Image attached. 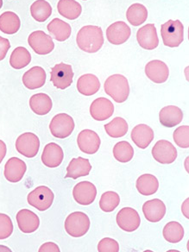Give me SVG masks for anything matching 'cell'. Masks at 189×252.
Masks as SVG:
<instances>
[{
	"label": "cell",
	"mask_w": 189,
	"mask_h": 252,
	"mask_svg": "<svg viewBox=\"0 0 189 252\" xmlns=\"http://www.w3.org/2000/svg\"><path fill=\"white\" fill-rule=\"evenodd\" d=\"M16 220L18 222L19 230L24 233H33L40 226L38 216L28 209H22L19 211L16 216Z\"/></svg>",
	"instance_id": "cell-18"
},
{
	"label": "cell",
	"mask_w": 189,
	"mask_h": 252,
	"mask_svg": "<svg viewBox=\"0 0 189 252\" xmlns=\"http://www.w3.org/2000/svg\"><path fill=\"white\" fill-rule=\"evenodd\" d=\"M145 74L151 81L157 84H161L168 80L169 69L164 62L153 60L146 64Z\"/></svg>",
	"instance_id": "cell-16"
},
{
	"label": "cell",
	"mask_w": 189,
	"mask_h": 252,
	"mask_svg": "<svg viewBox=\"0 0 189 252\" xmlns=\"http://www.w3.org/2000/svg\"><path fill=\"white\" fill-rule=\"evenodd\" d=\"M73 196L78 204L82 206L91 205L97 196V189L90 182H79L74 186Z\"/></svg>",
	"instance_id": "cell-12"
},
{
	"label": "cell",
	"mask_w": 189,
	"mask_h": 252,
	"mask_svg": "<svg viewBox=\"0 0 189 252\" xmlns=\"http://www.w3.org/2000/svg\"><path fill=\"white\" fill-rule=\"evenodd\" d=\"M120 203V197L113 191H107L103 193L99 200V207L105 213H112L119 207Z\"/></svg>",
	"instance_id": "cell-38"
},
{
	"label": "cell",
	"mask_w": 189,
	"mask_h": 252,
	"mask_svg": "<svg viewBox=\"0 0 189 252\" xmlns=\"http://www.w3.org/2000/svg\"><path fill=\"white\" fill-rule=\"evenodd\" d=\"M117 224L120 229L132 232L140 226L141 219L137 211L131 207H124L117 214Z\"/></svg>",
	"instance_id": "cell-10"
},
{
	"label": "cell",
	"mask_w": 189,
	"mask_h": 252,
	"mask_svg": "<svg viewBox=\"0 0 189 252\" xmlns=\"http://www.w3.org/2000/svg\"><path fill=\"white\" fill-rule=\"evenodd\" d=\"M99 88H100V81L94 74H83L78 79L77 89L81 94L85 96H92L98 92Z\"/></svg>",
	"instance_id": "cell-26"
},
{
	"label": "cell",
	"mask_w": 189,
	"mask_h": 252,
	"mask_svg": "<svg viewBox=\"0 0 189 252\" xmlns=\"http://www.w3.org/2000/svg\"><path fill=\"white\" fill-rule=\"evenodd\" d=\"M75 127L74 119L67 113H59L53 118L49 130L54 137L64 139L73 133Z\"/></svg>",
	"instance_id": "cell-5"
},
{
	"label": "cell",
	"mask_w": 189,
	"mask_h": 252,
	"mask_svg": "<svg viewBox=\"0 0 189 252\" xmlns=\"http://www.w3.org/2000/svg\"><path fill=\"white\" fill-rule=\"evenodd\" d=\"M144 217L151 223H158L164 218L166 206L164 202L158 199L148 200L143 206Z\"/></svg>",
	"instance_id": "cell-21"
},
{
	"label": "cell",
	"mask_w": 189,
	"mask_h": 252,
	"mask_svg": "<svg viewBox=\"0 0 189 252\" xmlns=\"http://www.w3.org/2000/svg\"><path fill=\"white\" fill-rule=\"evenodd\" d=\"M11 48V43L9 42V40L4 38L2 36H0V60H4V57L6 56L8 50Z\"/></svg>",
	"instance_id": "cell-42"
},
{
	"label": "cell",
	"mask_w": 189,
	"mask_h": 252,
	"mask_svg": "<svg viewBox=\"0 0 189 252\" xmlns=\"http://www.w3.org/2000/svg\"><path fill=\"white\" fill-rule=\"evenodd\" d=\"M174 141L178 147L188 149L189 147V126H180L173 134Z\"/></svg>",
	"instance_id": "cell-39"
},
{
	"label": "cell",
	"mask_w": 189,
	"mask_h": 252,
	"mask_svg": "<svg viewBox=\"0 0 189 252\" xmlns=\"http://www.w3.org/2000/svg\"><path fill=\"white\" fill-rule=\"evenodd\" d=\"M40 140L38 137L32 132L22 134L16 141V150L25 158H33L38 153Z\"/></svg>",
	"instance_id": "cell-8"
},
{
	"label": "cell",
	"mask_w": 189,
	"mask_h": 252,
	"mask_svg": "<svg viewBox=\"0 0 189 252\" xmlns=\"http://www.w3.org/2000/svg\"><path fill=\"white\" fill-rule=\"evenodd\" d=\"M183 119V112L175 105H168L159 112V120L162 126L168 128L178 126Z\"/></svg>",
	"instance_id": "cell-24"
},
{
	"label": "cell",
	"mask_w": 189,
	"mask_h": 252,
	"mask_svg": "<svg viewBox=\"0 0 189 252\" xmlns=\"http://www.w3.org/2000/svg\"><path fill=\"white\" fill-rule=\"evenodd\" d=\"M131 31L129 25L124 21H118L110 25L106 30L108 42L114 45L123 44L130 38Z\"/></svg>",
	"instance_id": "cell-14"
},
{
	"label": "cell",
	"mask_w": 189,
	"mask_h": 252,
	"mask_svg": "<svg viewBox=\"0 0 189 252\" xmlns=\"http://www.w3.org/2000/svg\"><path fill=\"white\" fill-rule=\"evenodd\" d=\"M13 232V224L11 218L4 214H0V239H6Z\"/></svg>",
	"instance_id": "cell-40"
},
{
	"label": "cell",
	"mask_w": 189,
	"mask_h": 252,
	"mask_svg": "<svg viewBox=\"0 0 189 252\" xmlns=\"http://www.w3.org/2000/svg\"><path fill=\"white\" fill-rule=\"evenodd\" d=\"M63 149L56 143L47 144L42 151V163L48 168H57L63 162Z\"/></svg>",
	"instance_id": "cell-20"
},
{
	"label": "cell",
	"mask_w": 189,
	"mask_h": 252,
	"mask_svg": "<svg viewBox=\"0 0 189 252\" xmlns=\"http://www.w3.org/2000/svg\"><path fill=\"white\" fill-rule=\"evenodd\" d=\"M152 156L161 164H171L177 158V150L170 142L160 140L152 149Z\"/></svg>",
	"instance_id": "cell-11"
},
{
	"label": "cell",
	"mask_w": 189,
	"mask_h": 252,
	"mask_svg": "<svg viewBox=\"0 0 189 252\" xmlns=\"http://www.w3.org/2000/svg\"><path fill=\"white\" fill-rule=\"evenodd\" d=\"M98 252H119V245L115 239L110 238H103L98 245Z\"/></svg>",
	"instance_id": "cell-41"
},
{
	"label": "cell",
	"mask_w": 189,
	"mask_h": 252,
	"mask_svg": "<svg viewBox=\"0 0 189 252\" xmlns=\"http://www.w3.org/2000/svg\"><path fill=\"white\" fill-rule=\"evenodd\" d=\"M30 106L32 112L37 115L48 114L53 107L52 99L46 94H36L30 98Z\"/></svg>",
	"instance_id": "cell-27"
},
{
	"label": "cell",
	"mask_w": 189,
	"mask_h": 252,
	"mask_svg": "<svg viewBox=\"0 0 189 252\" xmlns=\"http://www.w3.org/2000/svg\"><path fill=\"white\" fill-rule=\"evenodd\" d=\"M32 62V55L25 47H18L11 53L10 64L15 69H22Z\"/></svg>",
	"instance_id": "cell-34"
},
{
	"label": "cell",
	"mask_w": 189,
	"mask_h": 252,
	"mask_svg": "<svg viewBox=\"0 0 189 252\" xmlns=\"http://www.w3.org/2000/svg\"><path fill=\"white\" fill-rule=\"evenodd\" d=\"M76 42L78 47L84 52H98L104 44L102 29L94 25L82 27L78 32Z\"/></svg>",
	"instance_id": "cell-1"
},
{
	"label": "cell",
	"mask_w": 189,
	"mask_h": 252,
	"mask_svg": "<svg viewBox=\"0 0 189 252\" xmlns=\"http://www.w3.org/2000/svg\"><path fill=\"white\" fill-rule=\"evenodd\" d=\"M55 195L52 190L46 187L40 186L29 193L27 200L32 207L40 212H44L52 206Z\"/></svg>",
	"instance_id": "cell-6"
},
{
	"label": "cell",
	"mask_w": 189,
	"mask_h": 252,
	"mask_svg": "<svg viewBox=\"0 0 189 252\" xmlns=\"http://www.w3.org/2000/svg\"><path fill=\"white\" fill-rule=\"evenodd\" d=\"M27 170L25 161L18 158H11L4 166V177L8 182L16 183L21 181Z\"/></svg>",
	"instance_id": "cell-17"
},
{
	"label": "cell",
	"mask_w": 189,
	"mask_h": 252,
	"mask_svg": "<svg viewBox=\"0 0 189 252\" xmlns=\"http://www.w3.org/2000/svg\"><path fill=\"white\" fill-rule=\"evenodd\" d=\"M90 228V220L82 212L69 214L65 220V230L73 238H81L88 233Z\"/></svg>",
	"instance_id": "cell-4"
},
{
	"label": "cell",
	"mask_w": 189,
	"mask_h": 252,
	"mask_svg": "<svg viewBox=\"0 0 189 252\" xmlns=\"http://www.w3.org/2000/svg\"><path fill=\"white\" fill-rule=\"evenodd\" d=\"M28 42L34 52L41 56L48 55L55 49V43L53 42L52 37L42 31L32 32L29 35Z\"/></svg>",
	"instance_id": "cell-9"
},
{
	"label": "cell",
	"mask_w": 189,
	"mask_h": 252,
	"mask_svg": "<svg viewBox=\"0 0 189 252\" xmlns=\"http://www.w3.org/2000/svg\"><path fill=\"white\" fill-rule=\"evenodd\" d=\"M1 145H2V151H1V153H2V158H1V161L3 160V158H4V156L5 153H6V146L4 145V143L1 141Z\"/></svg>",
	"instance_id": "cell-45"
},
{
	"label": "cell",
	"mask_w": 189,
	"mask_h": 252,
	"mask_svg": "<svg viewBox=\"0 0 189 252\" xmlns=\"http://www.w3.org/2000/svg\"><path fill=\"white\" fill-rule=\"evenodd\" d=\"M114 113V105L108 98H98L90 105L92 118L97 121H104Z\"/></svg>",
	"instance_id": "cell-19"
},
{
	"label": "cell",
	"mask_w": 189,
	"mask_h": 252,
	"mask_svg": "<svg viewBox=\"0 0 189 252\" xmlns=\"http://www.w3.org/2000/svg\"><path fill=\"white\" fill-rule=\"evenodd\" d=\"M161 35L165 46L178 47L184 40V26L180 20H168L161 25Z\"/></svg>",
	"instance_id": "cell-3"
},
{
	"label": "cell",
	"mask_w": 189,
	"mask_h": 252,
	"mask_svg": "<svg viewBox=\"0 0 189 252\" xmlns=\"http://www.w3.org/2000/svg\"><path fill=\"white\" fill-rule=\"evenodd\" d=\"M31 13L35 21L42 23L52 14V7L47 1H35L31 6Z\"/></svg>",
	"instance_id": "cell-36"
},
{
	"label": "cell",
	"mask_w": 189,
	"mask_h": 252,
	"mask_svg": "<svg viewBox=\"0 0 189 252\" xmlns=\"http://www.w3.org/2000/svg\"><path fill=\"white\" fill-rule=\"evenodd\" d=\"M21 21L18 15L12 11H5L0 16V30L3 33L12 35L19 31Z\"/></svg>",
	"instance_id": "cell-30"
},
{
	"label": "cell",
	"mask_w": 189,
	"mask_h": 252,
	"mask_svg": "<svg viewBox=\"0 0 189 252\" xmlns=\"http://www.w3.org/2000/svg\"><path fill=\"white\" fill-rule=\"evenodd\" d=\"M136 187H137V191L142 195L150 196L158 192L159 189V182L155 175L145 174L138 177Z\"/></svg>",
	"instance_id": "cell-28"
},
{
	"label": "cell",
	"mask_w": 189,
	"mask_h": 252,
	"mask_svg": "<svg viewBox=\"0 0 189 252\" xmlns=\"http://www.w3.org/2000/svg\"><path fill=\"white\" fill-rule=\"evenodd\" d=\"M51 78L50 80L53 84L58 89L64 90L69 88L73 83L74 79V71L72 66L69 64L61 63L56 64L55 67L51 69L50 73Z\"/></svg>",
	"instance_id": "cell-7"
},
{
	"label": "cell",
	"mask_w": 189,
	"mask_h": 252,
	"mask_svg": "<svg viewBox=\"0 0 189 252\" xmlns=\"http://www.w3.org/2000/svg\"><path fill=\"white\" fill-rule=\"evenodd\" d=\"M128 128L129 126L126 119L120 117H117L112 122L105 125V132L113 138H119L126 136L128 132Z\"/></svg>",
	"instance_id": "cell-35"
},
{
	"label": "cell",
	"mask_w": 189,
	"mask_h": 252,
	"mask_svg": "<svg viewBox=\"0 0 189 252\" xmlns=\"http://www.w3.org/2000/svg\"><path fill=\"white\" fill-rule=\"evenodd\" d=\"M46 72L42 67L35 66L29 69L22 78L23 83L26 88L31 90H35L42 88L45 85Z\"/></svg>",
	"instance_id": "cell-23"
},
{
	"label": "cell",
	"mask_w": 189,
	"mask_h": 252,
	"mask_svg": "<svg viewBox=\"0 0 189 252\" xmlns=\"http://www.w3.org/2000/svg\"><path fill=\"white\" fill-rule=\"evenodd\" d=\"M137 42L143 49L153 50L159 45L157 28L153 24H148L139 29L137 33Z\"/></svg>",
	"instance_id": "cell-15"
},
{
	"label": "cell",
	"mask_w": 189,
	"mask_h": 252,
	"mask_svg": "<svg viewBox=\"0 0 189 252\" xmlns=\"http://www.w3.org/2000/svg\"><path fill=\"white\" fill-rule=\"evenodd\" d=\"M92 165L88 159L83 158H74L67 168L66 178L78 179L87 176L91 171Z\"/></svg>",
	"instance_id": "cell-25"
},
{
	"label": "cell",
	"mask_w": 189,
	"mask_h": 252,
	"mask_svg": "<svg viewBox=\"0 0 189 252\" xmlns=\"http://www.w3.org/2000/svg\"><path fill=\"white\" fill-rule=\"evenodd\" d=\"M162 234L166 241L171 244H177L184 238L185 231L182 224L176 221H171L165 225Z\"/></svg>",
	"instance_id": "cell-33"
},
{
	"label": "cell",
	"mask_w": 189,
	"mask_h": 252,
	"mask_svg": "<svg viewBox=\"0 0 189 252\" xmlns=\"http://www.w3.org/2000/svg\"><path fill=\"white\" fill-rule=\"evenodd\" d=\"M113 156L119 162H129L133 158V147L130 145V143L126 141L119 142L113 148Z\"/></svg>",
	"instance_id": "cell-37"
},
{
	"label": "cell",
	"mask_w": 189,
	"mask_h": 252,
	"mask_svg": "<svg viewBox=\"0 0 189 252\" xmlns=\"http://www.w3.org/2000/svg\"><path fill=\"white\" fill-rule=\"evenodd\" d=\"M57 10L61 16L69 20L77 19L82 12L81 4L74 0H60L57 4Z\"/></svg>",
	"instance_id": "cell-31"
},
{
	"label": "cell",
	"mask_w": 189,
	"mask_h": 252,
	"mask_svg": "<svg viewBox=\"0 0 189 252\" xmlns=\"http://www.w3.org/2000/svg\"><path fill=\"white\" fill-rule=\"evenodd\" d=\"M104 88L105 94L117 103H124L130 95V85L122 74H113L107 78Z\"/></svg>",
	"instance_id": "cell-2"
},
{
	"label": "cell",
	"mask_w": 189,
	"mask_h": 252,
	"mask_svg": "<svg viewBox=\"0 0 189 252\" xmlns=\"http://www.w3.org/2000/svg\"><path fill=\"white\" fill-rule=\"evenodd\" d=\"M48 31L56 40L64 42L69 38L72 29L66 22L61 20L60 18H55L48 25Z\"/></svg>",
	"instance_id": "cell-29"
},
{
	"label": "cell",
	"mask_w": 189,
	"mask_h": 252,
	"mask_svg": "<svg viewBox=\"0 0 189 252\" xmlns=\"http://www.w3.org/2000/svg\"><path fill=\"white\" fill-rule=\"evenodd\" d=\"M130 137L137 147L144 150L149 147L154 139V131L147 125L141 124L134 127L133 130H131Z\"/></svg>",
	"instance_id": "cell-22"
},
{
	"label": "cell",
	"mask_w": 189,
	"mask_h": 252,
	"mask_svg": "<svg viewBox=\"0 0 189 252\" xmlns=\"http://www.w3.org/2000/svg\"><path fill=\"white\" fill-rule=\"evenodd\" d=\"M77 144L83 153L93 155L98 151L101 140L98 134L94 130H83L78 135Z\"/></svg>",
	"instance_id": "cell-13"
},
{
	"label": "cell",
	"mask_w": 189,
	"mask_h": 252,
	"mask_svg": "<svg viewBox=\"0 0 189 252\" xmlns=\"http://www.w3.org/2000/svg\"><path fill=\"white\" fill-rule=\"evenodd\" d=\"M182 214L187 219H189V199L184 201V203L182 204Z\"/></svg>",
	"instance_id": "cell-44"
},
{
	"label": "cell",
	"mask_w": 189,
	"mask_h": 252,
	"mask_svg": "<svg viewBox=\"0 0 189 252\" xmlns=\"http://www.w3.org/2000/svg\"><path fill=\"white\" fill-rule=\"evenodd\" d=\"M147 8L142 4H133L126 11V18L133 26H139L147 20Z\"/></svg>",
	"instance_id": "cell-32"
},
{
	"label": "cell",
	"mask_w": 189,
	"mask_h": 252,
	"mask_svg": "<svg viewBox=\"0 0 189 252\" xmlns=\"http://www.w3.org/2000/svg\"><path fill=\"white\" fill-rule=\"evenodd\" d=\"M39 252H60L59 246L52 243V242H48L45 243L40 247L39 249Z\"/></svg>",
	"instance_id": "cell-43"
}]
</instances>
